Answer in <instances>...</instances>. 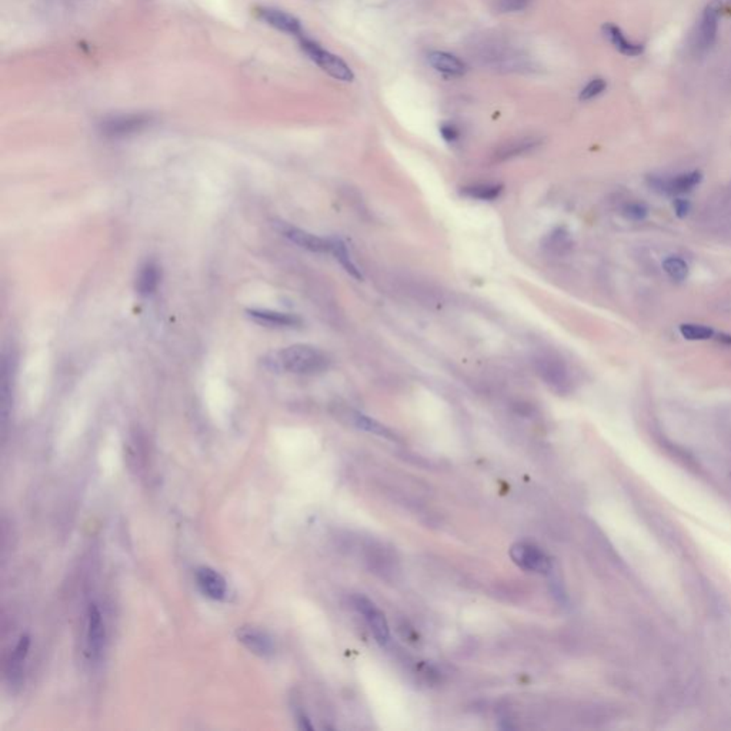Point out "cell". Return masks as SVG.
<instances>
[{"mask_svg":"<svg viewBox=\"0 0 731 731\" xmlns=\"http://www.w3.org/2000/svg\"><path fill=\"white\" fill-rule=\"evenodd\" d=\"M274 364L293 374H319L328 369L327 355L310 344H293L274 356Z\"/></svg>","mask_w":731,"mask_h":731,"instance_id":"obj_1","label":"cell"},{"mask_svg":"<svg viewBox=\"0 0 731 731\" xmlns=\"http://www.w3.org/2000/svg\"><path fill=\"white\" fill-rule=\"evenodd\" d=\"M299 43H300L302 50L307 54V58L312 62H315L323 71L327 73L328 76H332L341 82L353 80L355 76H353L352 69L346 65L344 60L336 56V54L323 49L317 42L312 41L306 34L299 38Z\"/></svg>","mask_w":731,"mask_h":731,"instance_id":"obj_2","label":"cell"},{"mask_svg":"<svg viewBox=\"0 0 731 731\" xmlns=\"http://www.w3.org/2000/svg\"><path fill=\"white\" fill-rule=\"evenodd\" d=\"M537 374L553 390L565 392L570 386V374L564 361L553 355H540L536 357Z\"/></svg>","mask_w":731,"mask_h":731,"instance_id":"obj_3","label":"cell"},{"mask_svg":"<svg viewBox=\"0 0 731 731\" xmlns=\"http://www.w3.org/2000/svg\"><path fill=\"white\" fill-rule=\"evenodd\" d=\"M152 123V117L148 115L142 113H133V115H119L112 116L102 122L100 132L112 139L126 137L135 133L142 132Z\"/></svg>","mask_w":731,"mask_h":731,"instance_id":"obj_4","label":"cell"},{"mask_svg":"<svg viewBox=\"0 0 731 731\" xmlns=\"http://www.w3.org/2000/svg\"><path fill=\"white\" fill-rule=\"evenodd\" d=\"M510 556L519 567L535 572V573H548L552 570V561L539 547L530 543H517L511 546Z\"/></svg>","mask_w":731,"mask_h":731,"instance_id":"obj_5","label":"cell"},{"mask_svg":"<svg viewBox=\"0 0 731 731\" xmlns=\"http://www.w3.org/2000/svg\"><path fill=\"white\" fill-rule=\"evenodd\" d=\"M17 369V357L14 350L6 349L2 357V374H0V403H2V418L3 425L9 417L12 403H13V386Z\"/></svg>","mask_w":731,"mask_h":731,"instance_id":"obj_6","label":"cell"},{"mask_svg":"<svg viewBox=\"0 0 731 731\" xmlns=\"http://www.w3.org/2000/svg\"><path fill=\"white\" fill-rule=\"evenodd\" d=\"M355 606L364 616L379 644L386 646L390 640V633H389V625H387L385 614H383L374 606L373 601H370L368 597H364V596L355 597Z\"/></svg>","mask_w":731,"mask_h":731,"instance_id":"obj_7","label":"cell"},{"mask_svg":"<svg viewBox=\"0 0 731 731\" xmlns=\"http://www.w3.org/2000/svg\"><path fill=\"white\" fill-rule=\"evenodd\" d=\"M274 227H276V230L280 232L291 243H295L299 247H303L308 251H315V253L330 251V239H323V237H319L313 233H308L296 226H291L286 222H276L274 223Z\"/></svg>","mask_w":731,"mask_h":731,"instance_id":"obj_8","label":"cell"},{"mask_svg":"<svg viewBox=\"0 0 731 731\" xmlns=\"http://www.w3.org/2000/svg\"><path fill=\"white\" fill-rule=\"evenodd\" d=\"M256 13H258V16L260 17V21L266 22L269 26L274 29H278L279 32L295 36V38L297 39L302 38L303 34H306L297 17H295L293 14H290L284 10L263 6V8H259Z\"/></svg>","mask_w":731,"mask_h":731,"instance_id":"obj_9","label":"cell"},{"mask_svg":"<svg viewBox=\"0 0 731 731\" xmlns=\"http://www.w3.org/2000/svg\"><path fill=\"white\" fill-rule=\"evenodd\" d=\"M106 642V630L102 613L96 605H90L87 611V647L91 659H99Z\"/></svg>","mask_w":731,"mask_h":731,"instance_id":"obj_10","label":"cell"},{"mask_svg":"<svg viewBox=\"0 0 731 731\" xmlns=\"http://www.w3.org/2000/svg\"><path fill=\"white\" fill-rule=\"evenodd\" d=\"M236 636L246 649H249L251 653L258 654L260 657H269L274 651V644H273L271 637L266 631L259 630L258 627H251V626L240 627L239 630H237Z\"/></svg>","mask_w":731,"mask_h":731,"instance_id":"obj_11","label":"cell"},{"mask_svg":"<svg viewBox=\"0 0 731 731\" xmlns=\"http://www.w3.org/2000/svg\"><path fill=\"white\" fill-rule=\"evenodd\" d=\"M196 580L200 590L213 600H222L227 594V583L225 577L210 567L196 570Z\"/></svg>","mask_w":731,"mask_h":731,"instance_id":"obj_12","label":"cell"},{"mask_svg":"<svg viewBox=\"0 0 731 731\" xmlns=\"http://www.w3.org/2000/svg\"><path fill=\"white\" fill-rule=\"evenodd\" d=\"M247 316L251 320H254L256 323L267 326V327L289 328V327H297L300 324V319L297 316L289 315V313L273 312V310L250 308V310H247Z\"/></svg>","mask_w":731,"mask_h":731,"instance_id":"obj_13","label":"cell"},{"mask_svg":"<svg viewBox=\"0 0 731 731\" xmlns=\"http://www.w3.org/2000/svg\"><path fill=\"white\" fill-rule=\"evenodd\" d=\"M719 33V13L716 9L708 8L700 21L697 32V45L699 49L707 50L715 45Z\"/></svg>","mask_w":731,"mask_h":731,"instance_id":"obj_14","label":"cell"},{"mask_svg":"<svg viewBox=\"0 0 731 731\" xmlns=\"http://www.w3.org/2000/svg\"><path fill=\"white\" fill-rule=\"evenodd\" d=\"M429 63L433 69L445 73V75L462 76L466 73V65L454 54L446 52H431L429 54Z\"/></svg>","mask_w":731,"mask_h":731,"instance_id":"obj_15","label":"cell"},{"mask_svg":"<svg viewBox=\"0 0 731 731\" xmlns=\"http://www.w3.org/2000/svg\"><path fill=\"white\" fill-rule=\"evenodd\" d=\"M160 278H161V274H160L159 266L155 262H146L140 267L137 278H136L137 293L142 296L153 295L156 289L159 287Z\"/></svg>","mask_w":731,"mask_h":731,"instance_id":"obj_16","label":"cell"},{"mask_svg":"<svg viewBox=\"0 0 731 731\" xmlns=\"http://www.w3.org/2000/svg\"><path fill=\"white\" fill-rule=\"evenodd\" d=\"M603 32H605L606 38L613 43V46L620 53L626 54V56H638V54L643 53V46L629 41L625 36V33L621 32L617 26L607 23L603 26Z\"/></svg>","mask_w":731,"mask_h":731,"instance_id":"obj_17","label":"cell"},{"mask_svg":"<svg viewBox=\"0 0 731 731\" xmlns=\"http://www.w3.org/2000/svg\"><path fill=\"white\" fill-rule=\"evenodd\" d=\"M29 644H30V640L27 636H22L19 643H17L10 660L8 663V679L10 680V684L12 683H17L21 680V675H22V664L25 663V659L27 655V651H29Z\"/></svg>","mask_w":731,"mask_h":731,"instance_id":"obj_18","label":"cell"},{"mask_svg":"<svg viewBox=\"0 0 731 731\" xmlns=\"http://www.w3.org/2000/svg\"><path fill=\"white\" fill-rule=\"evenodd\" d=\"M701 181L700 172H690L675 176L668 181H662V189L666 193H684L696 188Z\"/></svg>","mask_w":731,"mask_h":731,"instance_id":"obj_19","label":"cell"},{"mask_svg":"<svg viewBox=\"0 0 731 731\" xmlns=\"http://www.w3.org/2000/svg\"><path fill=\"white\" fill-rule=\"evenodd\" d=\"M330 251L335 254L336 260L343 266V269L350 274V276H353L355 279H361V273H360V269H357L356 263L353 262L352 256L349 253V249H347L346 243L341 240V239H330Z\"/></svg>","mask_w":731,"mask_h":731,"instance_id":"obj_20","label":"cell"},{"mask_svg":"<svg viewBox=\"0 0 731 731\" xmlns=\"http://www.w3.org/2000/svg\"><path fill=\"white\" fill-rule=\"evenodd\" d=\"M503 190L502 185H493V183H479V185L467 186L462 190L466 197L482 200V202H491L500 196Z\"/></svg>","mask_w":731,"mask_h":731,"instance_id":"obj_21","label":"cell"},{"mask_svg":"<svg viewBox=\"0 0 731 731\" xmlns=\"http://www.w3.org/2000/svg\"><path fill=\"white\" fill-rule=\"evenodd\" d=\"M537 144H539V140H536L535 137H526V139H519L516 142H510V143H507L504 146V148H502L499 150L497 157L499 159L515 157V156H519L521 153L528 152L530 149L536 148Z\"/></svg>","mask_w":731,"mask_h":731,"instance_id":"obj_22","label":"cell"},{"mask_svg":"<svg viewBox=\"0 0 731 731\" xmlns=\"http://www.w3.org/2000/svg\"><path fill=\"white\" fill-rule=\"evenodd\" d=\"M572 246V239L567 230L564 229H556L546 237L544 247L556 254L567 251V249Z\"/></svg>","mask_w":731,"mask_h":731,"instance_id":"obj_23","label":"cell"},{"mask_svg":"<svg viewBox=\"0 0 731 731\" xmlns=\"http://www.w3.org/2000/svg\"><path fill=\"white\" fill-rule=\"evenodd\" d=\"M663 269L675 282H683L688 276V265L680 258H668L663 262Z\"/></svg>","mask_w":731,"mask_h":731,"instance_id":"obj_24","label":"cell"},{"mask_svg":"<svg viewBox=\"0 0 731 731\" xmlns=\"http://www.w3.org/2000/svg\"><path fill=\"white\" fill-rule=\"evenodd\" d=\"M680 333L687 340H708L715 336V330H712V328L707 326H701V324H691V323L682 324Z\"/></svg>","mask_w":731,"mask_h":731,"instance_id":"obj_25","label":"cell"},{"mask_svg":"<svg viewBox=\"0 0 731 731\" xmlns=\"http://www.w3.org/2000/svg\"><path fill=\"white\" fill-rule=\"evenodd\" d=\"M353 422L361 430L370 431V433H374V434H379V436H383V437H392V433L385 426H381L380 423L376 422V420H373V418H370L368 416H364L361 413H355L353 414Z\"/></svg>","mask_w":731,"mask_h":731,"instance_id":"obj_26","label":"cell"},{"mask_svg":"<svg viewBox=\"0 0 731 731\" xmlns=\"http://www.w3.org/2000/svg\"><path fill=\"white\" fill-rule=\"evenodd\" d=\"M606 87H607V83H606L605 79H600V78L593 79L586 87H584V89L581 90L580 99H581V100H590V99H594V98H597L598 95H601L603 91L606 90Z\"/></svg>","mask_w":731,"mask_h":731,"instance_id":"obj_27","label":"cell"},{"mask_svg":"<svg viewBox=\"0 0 731 731\" xmlns=\"http://www.w3.org/2000/svg\"><path fill=\"white\" fill-rule=\"evenodd\" d=\"M530 3H532V0H496V9L502 13L521 12Z\"/></svg>","mask_w":731,"mask_h":731,"instance_id":"obj_28","label":"cell"},{"mask_svg":"<svg viewBox=\"0 0 731 731\" xmlns=\"http://www.w3.org/2000/svg\"><path fill=\"white\" fill-rule=\"evenodd\" d=\"M625 214H626L627 218H630V221H633V222H642L647 217L649 210H647V207L644 205L631 203V205L626 206Z\"/></svg>","mask_w":731,"mask_h":731,"instance_id":"obj_29","label":"cell"},{"mask_svg":"<svg viewBox=\"0 0 731 731\" xmlns=\"http://www.w3.org/2000/svg\"><path fill=\"white\" fill-rule=\"evenodd\" d=\"M440 132L443 135V137L447 140V142H454L459 139V129L451 123H445L442 124L440 127Z\"/></svg>","mask_w":731,"mask_h":731,"instance_id":"obj_30","label":"cell"},{"mask_svg":"<svg viewBox=\"0 0 731 731\" xmlns=\"http://www.w3.org/2000/svg\"><path fill=\"white\" fill-rule=\"evenodd\" d=\"M674 210L679 217H686L690 212V203L684 199H675L674 200Z\"/></svg>","mask_w":731,"mask_h":731,"instance_id":"obj_31","label":"cell"},{"mask_svg":"<svg viewBox=\"0 0 731 731\" xmlns=\"http://www.w3.org/2000/svg\"><path fill=\"white\" fill-rule=\"evenodd\" d=\"M719 340H721L723 343L731 344V336H728V335H720V336H719Z\"/></svg>","mask_w":731,"mask_h":731,"instance_id":"obj_32","label":"cell"}]
</instances>
